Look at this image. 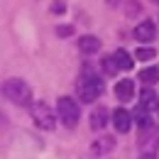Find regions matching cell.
Here are the masks:
<instances>
[{"label":"cell","instance_id":"cell-4","mask_svg":"<svg viewBox=\"0 0 159 159\" xmlns=\"http://www.w3.org/2000/svg\"><path fill=\"white\" fill-rule=\"evenodd\" d=\"M32 118L42 130H54V115H52L47 103H34L32 105Z\"/></svg>","mask_w":159,"mask_h":159},{"label":"cell","instance_id":"cell-5","mask_svg":"<svg viewBox=\"0 0 159 159\" xmlns=\"http://www.w3.org/2000/svg\"><path fill=\"white\" fill-rule=\"evenodd\" d=\"M113 125H115L118 132H127V130L132 127V113H127L125 108L113 110Z\"/></svg>","mask_w":159,"mask_h":159},{"label":"cell","instance_id":"cell-11","mask_svg":"<svg viewBox=\"0 0 159 159\" xmlns=\"http://www.w3.org/2000/svg\"><path fill=\"white\" fill-rule=\"evenodd\" d=\"M113 57H115V61H118L120 71H130V69H132V61H135V59H132V57H130L125 49H118Z\"/></svg>","mask_w":159,"mask_h":159},{"label":"cell","instance_id":"cell-18","mask_svg":"<svg viewBox=\"0 0 159 159\" xmlns=\"http://www.w3.org/2000/svg\"><path fill=\"white\" fill-rule=\"evenodd\" d=\"M142 159H157V157H154L152 152H144V154H142Z\"/></svg>","mask_w":159,"mask_h":159},{"label":"cell","instance_id":"cell-15","mask_svg":"<svg viewBox=\"0 0 159 159\" xmlns=\"http://www.w3.org/2000/svg\"><path fill=\"white\" fill-rule=\"evenodd\" d=\"M154 57H157V52L152 47H139L137 52H135V59H139V61H152Z\"/></svg>","mask_w":159,"mask_h":159},{"label":"cell","instance_id":"cell-1","mask_svg":"<svg viewBox=\"0 0 159 159\" xmlns=\"http://www.w3.org/2000/svg\"><path fill=\"white\" fill-rule=\"evenodd\" d=\"M5 98L12 100L15 105H27L32 100V88L22 79H10L5 81Z\"/></svg>","mask_w":159,"mask_h":159},{"label":"cell","instance_id":"cell-13","mask_svg":"<svg viewBox=\"0 0 159 159\" xmlns=\"http://www.w3.org/2000/svg\"><path fill=\"white\" fill-rule=\"evenodd\" d=\"M105 122H108V110H105V108H98V110L93 113V120H91L93 130H100V127H103Z\"/></svg>","mask_w":159,"mask_h":159},{"label":"cell","instance_id":"cell-14","mask_svg":"<svg viewBox=\"0 0 159 159\" xmlns=\"http://www.w3.org/2000/svg\"><path fill=\"white\" fill-rule=\"evenodd\" d=\"M135 120L139 122V127H142V130H149V125H152V120H149V110H144V108H137Z\"/></svg>","mask_w":159,"mask_h":159},{"label":"cell","instance_id":"cell-7","mask_svg":"<svg viewBox=\"0 0 159 159\" xmlns=\"http://www.w3.org/2000/svg\"><path fill=\"white\" fill-rule=\"evenodd\" d=\"M132 96H135V83H132L130 79H122V81L115 83V98L118 100L125 103V100H130Z\"/></svg>","mask_w":159,"mask_h":159},{"label":"cell","instance_id":"cell-12","mask_svg":"<svg viewBox=\"0 0 159 159\" xmlns=\"http://www.w3.org/2000/svg\"><path fill=\"white\" fill-rule=\"evenodd\" d=\"M139 81L147 83V86L157 83L159 81V69H144V71H139Z\"/></svg>","mask_w":159,"mask_h":159},{"label":"cell","instance_id":"cell-2","mask_svg":"<svg viewBox=\"0 0 159 159\" xmlns=\"http://www.w3.org/2000/svg\"><path fill=\"white\" fill-rule=\"evenodd\" d=\"M103 88H105V83L100 76H81L79 81V96L83 103H93V100H98V96H103Z\"/></svg>","mask_w":159,"mask_h":159},{"label":"cell","instance_id":"cell-10","mask_svg":"<svg viewBox=\"0 0 159 159\" xmlns=\"http://www.w3.org/2000/svg\"><path fill=\"white\" fill-rule=\"evenodd\" d=\"M79 49L83 54H96L100 49V39L98 37H91V34H86V37H81L79 39Z\"/></svg>","mask_w":159,"mask_h":159},{"label":"cell","instance_id":"cell-17","mask_svg":"<svg viewBox=\"0 0 159 159\" xmlns=\"http://www.w3.org/2000/svg\"><path fill=\"white\" fill-rule=\"evenodd\" d=\"M57 34L69 37V34H74V27H71V25H69V27H66V25H61V27H57Z\"/></svg>","mask_w":159,"mask_h":159},{"label":"cell","instance_id":"cell-3","mask_svg":"<svg viewBox=\"0 0 159 159\" xmlns=\"http://www.w3.org/2000/svg\"><path fill=\"white\" fill-rule=\"evenodd\" d=\"M57 110H59V118L66 127H76L79 125V118H81V110H79V103L74 98H59L57 103Z\"/></svg>","mask_w":159,"mask_h":159},{"label":"cell","instance_id":"cell-16","mask_svg":"<svg viewBox=\"0 0 159 159\" xmlns=\"http://www.w3.org/2000/svg\"><path fill=\"white\" fill-rule=\"evenodd\" d=\"M103 71L108 74V76H113L115 71H120L118 61H115V57H108V59H103Z\"/></svg>","mask_w":159,"mask_h":159},{"label":"cell","instance_id":"cell-6","mask_svg":"<svg viewBox=\"0 0 159 159\" xmlns=\"http://www.w3.org/2000/svg\"><path fill=\"white\" fill-rule=\"evenodd\" d=\"M154 37H157V27H154V22L144 20V22H139L137 27H135V39H139V42H152Z\"/></svg>","mask_w":159,"mask_h":159},{"label":"cell","instance_id":"cell-8","mask_svg":"<svg viewBox=\"0 0 159 159\" xmlns=\"http://www.w3.org/2000/svg\"><path fill=\"white\" fill-rule=\"evenodd\" d=\"M139 108H144V110H149V113L159 110L157 93H154V91H149V88H144V91L139 93Z\"/></svg>","mask_w":159,"mask_h":159},{"label":"cell","instance_id":"cell-9","mask_svg":"<svg viewBox=\"0 0 159 159\" xmlns=\"http://www.w3.org/2000/svg\"><path fill=\"white\" fill-rule=\"evenodd\" d=\"M113 147H115V139L108 137V135H103V137H98L93 144H91V152H93V154H108Z\"/></svg>","mask_w":159,"mask_h":159},{"label":"cell","instance_id":"cell-19","mask_svg":"<svg viewBox=\"0 0 159 159\" xmlns=\"http://www.w3.org/2000/svg\"><path fill=\"white\" fill-rule=\"evenodd\" d=\"M154 2H159V0H154Z\"/></svg>","mask_w":159,"mask_h":159}]
</instances>
